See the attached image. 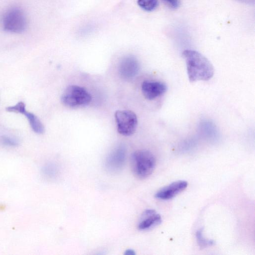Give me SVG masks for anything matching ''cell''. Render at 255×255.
<instances>
[{"instance_id":"obj_8","label":"cell","mask_w":255,"mask_h":255,"mask_svg":"<svg viewBox=\"0 0 255 255\" xmlns=\"http://www.w3.org/2000/svg\"><path fill=\"white\" fill-rule=\"evenodd\" d=\"M139 70V62L133 56H126L120 62L119 72L123 78L130 79L134 77L138 73Z\"/></svg>"},{"instance_id":"obj_13","label":"cell","mask_w":255,"mask_h":255,"mask_svg":"<svg viewBox=\"0 0 255 255\" xmlns=\"http://www.w3.org/2000/svg\"><path fill=\"white\" fill-rule=\"evenodd\" d=\"M196 236L197 243L201 247L205 248L214 244V242L213 240H209L204 238L203 236L202 229H200L197 232Z\"/></svg>"},{"instance_id":"obj_11","label":"cell","mask_w":255,"mask_h":255,"mask_svg":"<svg viewBox=\"0 0 255 255\" xmlns=\"http://www.w3.org/2000/svg\"><path fill=\"white\" fill-rule=\"evenodd\" d=\"M22 114L24 115L29 121L32 130L36 133H42L44 127L39 119L33 114L25 110Z\"/></svg>"},{"instance_id":"obj_17","label":"cell","mask_w":255,"mask_h":255,"mask_svg":"<svg viewBox=\"0 0 255 255\" xmlns=\"http://www.w3.org/2000/svg\"><path fill=\"white\" fill-rule=\"evenodd\" d=\"M240 2L244 3L246 4H254L255 2V0H235Z\"/></svg>"},{"instance_id":"obj_7","label":"cell","mask_w":255,"mask_h":255,"mask_svg":"<svg viewBox=\"0 0 255 255\" xmlns=\"http://www.w3.org/2000/svg\"><path fill=\"white\" fill-rule=\"evenodd\" d=\"M167 89L166 85L161 81L146 80L141 85L143 95L148 100H152L162 96Z\"/></svg>"},{"instance_id":"obj_3","label":"cell","mask_w":255,"mask_h":255,"mask_svg":"<svg viewBox=\"0 0 255 255\" xmlns=\"http://www.w3.org/2000/svg\"><path fill=\"white\" fill-rule=\"evenodd\" d=\"M91 100L90 93L84 88L77 85L68 86L61 96L62 103L70 108L87 105Z\"/></svg>"},{"instance_id":"obj_16","label":"cell","mask_w":255,"mask_h":255,"mask_svg":"<svg viewBox=\"0 0 255 255\" xmlns=\"http://www.w3.org/2000/svg\"><path fill=\"white\" fill-rule=\"evenodd\" d=\"M166 3L170 7L177 8L180 3V0H162Z\"/></svg>"},{"instance_id":"obj_10","label":"cell","mask_w":255,"mask_h":255,"mask_svg":"<svg viewBox=\"0 0 255 255\" xmlns=\"http://www.w3.org/2000/svg\"><path fill=\"white\" fill-rule=\"evenodd\" d=\"M161 222L160 215L154 210H145L141 215L138 228L140 230H147L158 225Z\"/></svg>"},{"instance_id":"obj_4","label":"cell","mask_w":255,"mask_h":255,"mask_svg":"<svg viewBox=\"0 0 255 255\" xmlns=\"http://www.w3.org/2000/svg\"><path fill=\"white\" fill-rule=\"evenodd\" d=\"M2 25L5 31L19 33L23 32L26 28V18L21 9L13 7L4 14Z\"/></svg>"},{"instance_id":"obj_1","label":"cell","mask_w":255,"mask_h":255,"mask_svg":"<svg viewBox=\"0 0 255 255\" xmlns=\"http://www.w3.org/2000/svg\"><path fill=\"white\" fill-rule=\"evenodd\" d=\"M182 55L186 62L190 82L208 81L213 76L214 69L212 64L202 54L195 50H186Z\"/></svg>"},{"instance_id":"obj_9","label":"cell","mask_w":255,"mask_h":255,"mask_svg":"<svg viewBox=\"0 0 255 255\" xmlns=\"http://www.w3.org/2000/svg\"><path fill=\"white\" fill-rule=\"evenodd\" d=\"M188 183L184 180L174 182L158 191L155 195L156 198L161 200H168L184 190Z\"/></svg>"},{"instance_id":"obj_6","label":"cell","mask_w":255,"mask_h":255,"mask_svg":"<svg viewBox=\"0 0 255 255\" xmlns=\"http://www.w3.org/2000/svg\"><path fill=\"white\" fill-rule=\"evenodd\" d=\"M126 157V148L124 145L120 144L116 147L107 156L105 165L110 172H115L121 170Z\"/></svg>"},{"instance_id":"obj_18","label":"cell","mask_w":255,"mask_h":255,"mask_svg":"<svg viewBox=\"0 0 255 255\" xmlns=\"http://www.w3.org/2000/svg\"><path fill=\"white\" fill-rule=\"evenodd\" d=\"M124 254L126 255H135V253L133 250L128 249L125 251Z\"/></svg>"},{"instance_id":"obj_2","label":"cell","mask_w":255,"mask_h":255,"mask_svg":"<svg viewBox=\"0 0 255 255\" xmlns=\"http://www.w3.org/2000/svg\"><path fill=\"white\" fill-rule=\"evenodd\" d=\"M132 171L137 178L144 179L148 177L153 171L156 159L150 151L142 149L134 151L130 160Z\"/></svg>"},{"instance_id":"obj_5","label":"cell","mask_w":255,"mask_h":255,"mask_svg":"<svg viewBox=\"0 0 255 255\" xmlns=\"http://www.w3.org/2000/svg\"><path fill=\"white\" fill-rule=\"evenodd\" d=\"M117 130L124 136L133 134L136 128L137 119L135 114L129 110H118L115 114Z\"/></svg>"},{"instance_id":"obj_12","label":"cell","mask_w":255,"mask_h":255,"mask_svg":"<svg viewBox=\"0 0 255 255\" xmlns=\"http://www.w3.org/2000/svg\"><path fill=\"white\" fill-rule=\"evenodd\" d=\"M137 4L143 10L152 11L157 7L158 3L157 0H137Z\"/></svg>"},{"instance_id":"obj_14","label":"cell","mask_w":255,"mask_h":255,"mask_svg":"<svg viewBox=\"0 0 255 255\" xmlns=\"http://www.w3.org/2000/svg\"><path fill=\"white\" fill-rule=\"evenodd\" d=\"M25 110V104L22 102H20L13 106L8 107L6 111L9 112H14L22 114Z\"/></svg>"},{"instance_id":"obj_15","label":"cell","mask_w":255,"mask_h":255,"mask_svg":"<svg viewBox=\"0 0 255 255\" xmlns=\"http://www.w3.org/2000/svg\"><path fill=\"white\" fill-rule=\"evenodd\" d=\"M1 141L3 144L6 145L16 146L18 144V141L17 140L9 136H2Z\"/></svg>"}]
</instances>
